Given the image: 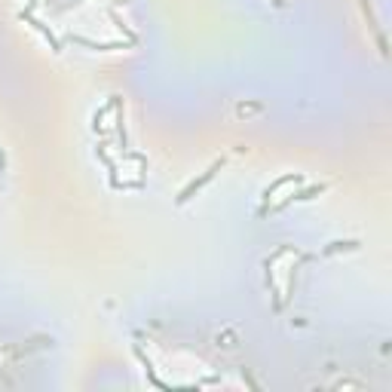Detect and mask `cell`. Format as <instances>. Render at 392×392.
<instances>
[{"mask_svg": "<svg viewBox=\"0 0 392 392\" xmlns=\"http://www.w3.org/2000/svg\"><path fill=\"white\" fill-rule=\"evenodd\" d=\"M257 110H260V104H248V107H245V104H239V107H236V113H239V116H245V113H257Z\"/></svg>", "mask_w": 392, "mask_h": 392, "instance_id": "obj_1", "label": "cell"}]
</instances>
